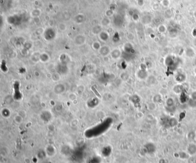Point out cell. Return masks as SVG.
<instances>
[{
	"mask_svg": "<svg viewBox=\"0 0 196 163\" xmlns=\"http://www.w3.org/2000/svg\"><path fill=\"white\" fill-rule=\"evenodd\" d=\"M144 151L146 152V154H152L156 151V147L154 144L152 142H148L147 143L144 147Z\"/></svg>",
	"mask_w": 196,
	"mask_h": 163,
	"instance_id": "6da1fadb",
	"label": "cell"
},
{
	"mask_svg": "<svg viewBox=\"0 0 196 163\" xmlns=\"http://www.w3.org/2000/svg\"><path fill=\"white\" fill-rule=\"evenodd\" d=\"M186 152L189 155L194 156L196 155V144L194 142H191L189 143L187 147Z\"/></svg>",
	"mask_w": 196,
	"mask_h": 163,
	"instance_id": "7a4b0ae2",
	"label": "cell"
},
{
	"mask_svg": "<svg viewBox=\"0 0 196 163\" xmlns=\"http://www.w3.org/2000/svg\"><path fill=\"white\" fill-rule=\"evenodd\" d=\"M45 152L48 157H53L56 154V149L52 145H49L45 148Z\"/></svg>",
	"mask_w": 196,
	"mask_h": 163,
	"instance_id": "3957f363",
	"label": "cell"
},
{
	"mask_svg": "<svg viewBox=\"0 0 196 163\" xmlns=\"http://www.w3.org/2000/svg\"><path fill=\"white\" fill-rule=\"evenodd\" d=\"M166 106L168 108H173L175 105L174 99L172 97H168L166 100Z\"/></svg>",
	"mask_w": 196,
	"mask_h": 163,
	"instance_id": "277c9868",
	"label": "cell"
},
{
	"mask_svg": "<svg viewBox=\"0 0 196 163\" xmlns=\"http://www.w3.org/2000/svg\"><path fill=\"white\" fill-rule=\"evenodd\" d=\"M172 91L176 94H180L183 91V86L181 84L176 85L172 88Z\"/></svg>",
	"mask_w": 196,
	"mask_h": 163,
	"instance_id": "5b68a950",
	"label": "cell"
},
{
	"mask_svg": "<svg viewBox=\"0 0 196 163\" xmlns=\"http://www.w3.org/2000/svg\"><path fill=\"white\" fill-rule=\"evenodd\" d=\"M167 124L170 127L174 128L178 124V120L174 117H171L167 121Z\"/></svg>",
	"mask_w": 196,
	"mask_h": 163,
	"instance_id": "8992f818",
	"label": "cell"
},
{
	"mask_svg": "<svg viewBox=\"0 0 196 163\" xmlns=\"http://www.w3.org/2000/svg\"><path fill=\"white\" fill-rule=\"evenodd\" d=\"M186 80V76L184 74H179L175 77V80L178 83L184 82Z\"/></svg>",
	"mask_w": 196,
	"mask_h": 163,
	"instance_id": "52a82bcc",
	"label": "cell"
},
{
	"mask_svg": "<svg viewBox=\"0 0 196 163\" xmlns=\"http://www.w3.org/2000/svg\"><path fill=\"white\" fill-rule=\"evenodd\" d=\"M188 105L191 108H196V100L190 98L188 101Z\"/></svg>",
	"mask_w": 196,
	"mask_h": 163,
	"instance_id": "ba28073f",
	"label": "cell"
},
{
	"mask_svg": "<svg viewBox=\"0 0 196 163\" xmlns=\"http://www.w3.org/2000/svg\"><path fill=\"white\" fill-rule=\"evenodd\" d=\"M188 138L189 140H195V133L194 132H190L188 135Z\"/></svg>",
	"mask_w": 196,
	"mask_h": 163,
	"instance_id": "9c48e42d",
	"label": "cell"
},
{
	"mask_svg": "<svg viewBox=\"0 0 196 163\" xmlns=\"http://www.w3.org/2000/svg\"><path fill=\"white\" fill-rule=\"evenodd\" d=\"M15 120L18 124H20L22 121V117L20 116H16L15 117Z\"/></svg>",
	"mask_w": 196,
	"mask_h": 163,
	"instance_id": "30bf717a",
	"label": "cell"
},
{
	"mask_svg": "<svg viewBox=\"0 0 196 163\" xmlns=\"http://www.w3.org/2000/svg\"><path fill=\"white\" fill-rule=\"evenodd\" d=\"M190 98L195 100H196V91H194L192 93L191 96H190Z\"/></svg>",
	"mask_w": 196,
	"mask_h": 163,
	"instance_id": "8fae6325",
	"label": "cell"
},
{
	"mask_svg": "<svg viewBox=\"0 0 196 163\" xmlns=\"http://www.w3.org/2000/svg\"><path fill=\"white\" fill-rule=\"evenodd\" d=\"M24 161L25 163H31V160L28 157H25L24 159Z\"/></svg>",
	"mask_w": 196,
	"mask_h": 163,
	"instance_id": "7c38bea8",
	"label": "cell"
},
{
	"mask_svg": "<svg viewBox=\"0 0 196 163\" xmlns=\"http://www.w3.org/2000/svg\"><path fill=\"white\" fill-rule=\"evenodd\" d=\"M195 140H196V133H195Z\"/></svg>",
	"mask_w": 196,
	"mask_h": 163,
	"instance_id": "4fadbf2b",
	"label": "cell"
},
{
	"mask_svg": "<svg viewBox=\"0 0 196 163\" xmlns=\"http://www.w3.org/2000/svg\"><path fill=\"white\" fill-rule=\"evenodd\" d=\"M195 72H196V68H195Z\"/></svg>",
	"mask_w": 196,
	"mask_h": 163,
	"instance_id": "5bb4252c",
	"label": "cell"
}]
</instances>
